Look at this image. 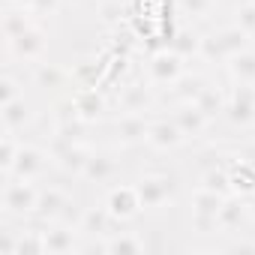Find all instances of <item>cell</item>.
<instances>
[{"instance_id":"1","label":"cell","mask_w":255,"mask_h":255,"mask_svg":"<svg viewBox=\"0 0 255 255\" xmlns=\"http://www.w3.org/2000/svg\"><path fill=\"white\" fill-rule=\"evenodd\" d=\"M42 186L36 180H21V177H3V198H0V216L27 222L36 213Z\"/></svg>"},{"instance_id":"2","label":"cell","mask_w":255,"mask_h":255,"mask_svg":"<svg viewBox=\"0 0 255 255\" xmlns=\"http://www.w3.org/2000/svg\"><path fill=\"white\" fill-rule=\"evenodd\" d=\"M48 54V30L42 21L27 27L21 36L3 42V66H33Z\"/></svg>"},{"instance_id":"3","label":"cell","mask_w":255,"mask_h":255,"mask_svg":"<svg viewBox=\"0 0 255 255\" xmlns=\"http://www.w3.org/2000/svg\"><path fill=\"white\" fill-rule=\"evenodd\" d=\"M105 123H108V132H111V147L129 150V147H141L147 141L150 114H141V111H114Z\"/></svg>"},{"instance_id":"4","label":"cell","mask_w":255,"mask_h":255,"mask_svg":"<svg viewBox=\"0 0 255 255\" xmlns=\"http://www.w3.org/2000/svg\"><path fill=\"white\" fill-rule=\"evenodd\" d=\"M135 186H138V192H141L144 213L165 210V207L174 204V198H177V180H174L171 171H162V168L141 171V174L135 177Z\"/></svg>"},{"instance_id":"5","label":"cell","mask_w":255,"mask_h":255,"mask_svg":"<svg viewBox=\"0 0 255 255\" xmlns=\"http://www.w3.org/2000/svg\"><path fill=\"white\" fill-rule=\"evenodd\" d=\"M141 75L162 93V90H171V87L186 75V60H183L180 54H174V51L165 45V48H156V51L144 60Z\"/></svg>"},{"instance_id":"6","label":"cell","mask_w":255,"mask_h":255,"mask_svg":"<svg viewBox=\"0 0 255 255\" xmlns=\"http://www.w3.org/2000/svg\"><path fill=\"white\" fill-rule=\"evenodd\" d=\"M45 147L51 150L54 168H57L63 177H72V180H78V177H81V171H84L87 159H90V156H93V150H96L87 138H84V141H60V138H54V135H48Z\"/></svg>"},{"instance_id":"7","label":"cell","mask_w":255,"mask_h":255,"mask_svg":"<svg viewBox=\"0 0 255 255\" xmlns=\"http://www.w3.org/2000/svg\"><path fill=\"white\" fill-rule=\"evenodd\" d=\"M102 204L114 216L117 225L135 222L144 213V201H141V192H138L135 183H111L105 189V195H102Z\"/></svg>"},{"instance_id":"8","label":"cell","mask_w":255,"mask_h":255,"mask_svg":"<svg viewBox=\"0 0 255 255\" xmlns=\"http://www.w3.org/2000/svg\"><path fill=\"white\" fill-rule=\"evenodd\" d=\"M111 102H114V111H141V114H150L156 108V102H159V90L141 75V78L123 81L111 93Z\"/></svg>"},{"instance_id":"9","label":"cell","mask_w":255,"mask_h":255,"mask_svg":"<svg viewBox=\"0 0 255 255\" xmlns=\"http://www.w3.org/2000/svg\"><path fill=\"white\" fill-rule=\"evenodd\" d=\"M222 117L234 129H255V87L249 84H228V102Z\"/></svg>"},{"instance_id":"10","label":"cell","mask_w":255,"mask_h":255,"mask_svg":"<svg viewBox=\"0 0 255 255\" xmlns=\"http://www.w3.org/2000/svg\"><path fill=\"white\" fill-rule=\"evenodd\" d=\"M51 171H57L54 168V159H51V150L45 147V144H30V141H24L21 144V153H18V159H15V168H12V174L9 177H21V180H45Z\"/></svg>"},{"instance_id":"11","label":"cell","mask_w":255,"mask_h":255,"mask_svg":"<svg viewBox=\"0 0 255 255\" xmlns=\"http://www.w3.org/2000/svg\"><path fill=\"white\" fill-rule=\"evenodd\" d=\"M120 156H117V147L114 150H93V156L87 159L78 183L84 186H96V189H108L111 183H117L120 177Z\"/></svg>"},{"instance_id":"12","label":"cell","mask_w":255,"mask_h":255,"mask_svg":"<svg viewBox=\"0 0 255 255\" xmlns=\"http://www.w3.org/2000/svg\"><path fill=\"white\" fill-rule=\"evenodd\" d=\"M186 135L180 132V126L174 123L171 114H159V117H150V129H147V141L144 147L153 150V153H177L180 147H186Z\"/></svg>"},{"instance_id":"13","label":"cell","mask_w":255,"mask_h":255,"mask_svg":"<svg viewBox=\"0 0 255 255\" xmlns=\"http://www.w3.org/2000/svg\"><path fill=\"white\" fill-rule=\"evenodd\" d=\"M72 102L78 108V117L87 120L90 126L105 123L114 114V102L105 93V87H78V90H72Z\"/></svg>"},{"instance_id":"14","label":"cell","mask_w":255,"mask_h":255,"mask_svg":"<svg viewBox=\"0 0 255 255\" xmlns=\"http://www.w3.org/2000/svg\"><path fill=\"white\" fill-rule=\"evenodd\" d=\"M84 234L75 222H51L45 225V255H72V252H84Z\"/></svg>"},{"instance_id":"15","label":"cell","mask_w":255,"mask_h":255,"mask_svg":"<svg viewBox=\"0 0 255 255\" xmlns=\"http://www.w3.org/2000/svg\"><path fill=\"white\" fill-rule=\"evenodd\" d=\"M69 207H72V192H69L66 186H60V183H48V186H42V192H39V204H36L33 219L42 222V225H51V222L66 219Z\"/></svg>"},{"instance_id":"16","label":"cell","mask_w":255,"mask_h":255,"mask_svg":"<svg viewBox=\"0 0 255 255\" xmlns=\"http://www.w3.org/2000/svg\"><path fill=\"white\" fill-rule=\"evenodd\" d=\"M171 117L180 126V132L186 135L189 144L192 141H204L207 132H210V126H213V120L195 102H171Z\"/></svg>"},{"instance_id":"17","label":"cell","mask_w":255,"mask_h":255,"mask_svg":"<svg viewBox=\"0 0 255 255\" xmlns=\"http://www.w3.org/2000/svg\"><path fill=\"white\" fill-rule=\"evenodd\" d=\"M0 120H3V132L24 135V132L33 129L36 111H33V105L27 102V96H18V99H12V102H3V105H0Z\"/></svg>"},{"instance_id":"18","label":"cell","mask_w":255,"mask_h":255,"mask_svg":"<svg viewBox=\"0 0 255 255\" xmlns=\"http://www.w3.org/2000/svg\"><path fill=\"white\" fill-rule=\"evenodd\" d=\"M75 225L81 228L84 240H96V237H108V234L114 231L117 222H114V216L105 210V204L99 201V204H87V207H81Z\"/></svg>"},{"instance_id":"19","label":"cell","mask_w":255,"mask_h":255,"mask_svg":"<svg viewBox=\"0 0 255 255\" xmlns=\"http://www.w3.org/2000/svg\"><path fill=\"white\" fill-rule=\"evenodd\" d=\"M246 225H252L246 198L243 195H228L225 204H222V210H219V216H216V228L222 234H240Z\"/></svg>"},{"instance_id":"20","label":"cell","mask_w":255,"mask_h":255,"mask_svg":"<svg viewBox=\"0 0 255 255\" xmlns=\"http://www.w3.org/2000/svg\"><path fill=\"white\" fill-rule=\"evenodd\" d=\"M147 237L135 228H120V231H111L105 240H102V252L105 255H141L147 252Z\"/></svg>"},{"instance_id":"21","label":"cell","mask_w":255,"mask_h":255,"mask_svg":"<svg viewBox=\"0 0 255 255\" xmlns=\"http://www.w3.org/2000/svg\"><path fill=\"white\" fill-rule=\"evenodd\" d=\"M30 81L39 90H66V87H72L69 69H63L57 63H48V60H39V63L30 66Z\"/></svg>"},{"instance_id":"22","label":"cell","mask_w":255,"mask_h":255,"mask_svg":"<svg viewBox=\"0 0 255 255\" xmlns=\"http://www.w3.org/2000/svg\"><path fill=\"white\" fill-rule=\"evenodd\" d=\"M213 36H216V42H219V48H222V54H225V63H228L234 54H240V51H246V48L255 45V39H252L249 33H243L234 21L213 27Z\"/></svg>"},{"instance_id":"23","label":"cell","mask_w":255,"mask_h":255,"mask_svg":"<svg viewBox=\"0 0 255 255\" xmlns=\"http://www.w3.org/2000/svg\"><path fill=\"white\" fill-rule=\"evenodd\" d=\"M201 33H204V30H198L195 24H183V27H177L174 33H168V42H165V45H168L174 54H180V57L189 63V60H198Z\"/></svg>"},{"instance_id":"24","label":"cell","mask_w":255,"mask_h":255,"mask_svg":"<svg viewBox=\"0 0 255 255\" xmlns=\"http://www.w3.org/2000/svg\"><path fill=\"white\" fill-rule=\"evenodd\" d=\"M213 123L222 117V111H225V102H228V87H222V84H213V81H204L201 87H198V93H195V99H192Z\"/></svg>"},{"instance_id":"25","label":"cell","mask_w":255,"mask_h":255,"mask_svg":"<svg viewBox=\"0 0 255 255\" xmlns=\"http://www.w3.org/2000/svg\"><path fill=\"white\" fill-rule=\"evenodd\" d=\"M222 69H225L228 84H249V87H255V45L240 51V54H234Z\"/></svg>"},{"instance_id":"26","label":"cell","mask_w":255,"mask_h":255,"mask_svg":"<svg viewBox=\"0 0 255 255\" xmlns=\"http://www.w3.org/2000/svg\"><path fill=\"white\" fill-rule=\"evenodd\" d=\"M39 18L30 12V6H6L3 3V15H0V24H3V42L21 36L27 27H33Z\"/></svg>"},{"instance_id":"27","label":"cell","mask_w":255,"mask_h":255,"mask_svg":"<svg viewBox=\"0 0 255 255\" xmlns=\"http://www.w3.org/2000/svg\"><path fill=\"white\" fill-rule=\"evenodd\" d=\"M225 198L228 195H219V192H213V189H207V186H195L192 192H189V198H186V204H189V213H198V216H219V210H222V204H225Z\"/></svg>"},{"instance_id":"28","label":"cell","mask_w":255,"mask_h":255,"mask_svg":"<svg viewBox=\"0 0 255 255\" xmlns=\"http://www.w3.org/2000/svg\"><path fill=\"white\" fill-rule=\"evenodd\" d=\"M177 12L183 15L186 24H204L216 12V0H177Z\"/></svg>"},{"instance_id":"29","label":"cell","mask_w":255,"mask_h":255,"mask_svg":"<svg viewBox=\"0 0 255 255\" xmlns=\"http://www.w3.org/2000/svg\"><path fill=\"white\" fill-rule=\"evenodd\" d=\"M21 144H24V138L15 135V132H3V135H0V174H3V177L12 174L15 159L21 153Z\"/></svg>"},{"instance_id":"30","label":"cell","mask_w":255,"mask_h":255,"mask_svg":"<svg viewBox=\"0 0 255 255\" xmlns=\"http://www.w3.org/2000/svg\"><path fill=\"white\" fill-rule=\"evenodd\" d=\"M24 96V75L15 72V66H3L0 72V105Z\"/></svg>"},{"instance_id":"31","label":"cell","mask_w":255,"mask_h":255,"mask_svg":"<svg viewBox=\"0 0 255 255\" xmlns=\"http://www.w3.org/2000/svg\"><path fill=\"white\" fill-rule=\"evenodd\" d=\"M198 60L207 63V66H225V54L213 36V30H204L201 33V48H198Z\"/></svg>"},{"instance_id":"32","label":"cell","mask_w":255,"mask_h":255,"mask_svg":"<svg viewBox=\"0 0 255 255\" xmlns=\"http://www.w3.org/2000/svg\"><path fill=\"white\" fill-rule=\"evenodd\" d=\"M231 21H234L243 33H249V36L255 39V0H240V3L231 9Z\"/></svg>"},{"instance_id":"33","label":"cell","mask_w":255,"mask_h":255,"mask_svg":"<svg viewBox=\"0 0 255 255\" xmlns=\"http://www.w3.org/2000/svg\"><path fill=\"white\" fill-rule=\"evenodd\" d=\"M63 6H66V0H30V12L45 24V21H51V18H57L60 12H63Z\"/></svg>"},{"instance_id":"34","label":"cell","mask_w":255,"mask_h":255,"mask_svg":"<svg viewBox=\"0 0 255 255\" xmlns=\"http://www.w3.org/2000/svg\"><path fill=\"white\" fill-rule=\"evenodd\" d=\"M246 204H249V219H252V225H255V195H249Z\"/></svg>"},{"instance_id":"35","label":"cell","mask_w":255,"mask_h":255,"mask_svg":"<svg viewBox=\"0 0 255 255\" xmlns=\"http://www.w3.org/2000/svg\"><path fill=\"white\" fill-rule=\"evenodd\" d=\"M6 6H30V0H3Z\"/></svg>"}]
</instances>
